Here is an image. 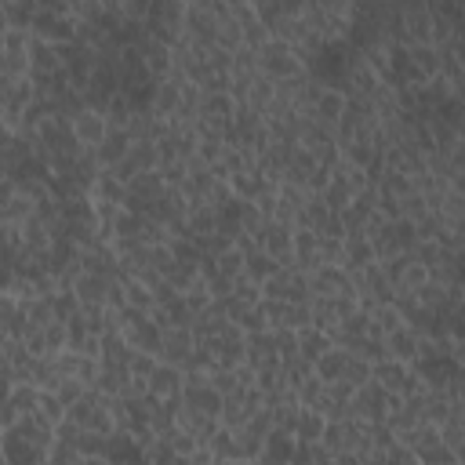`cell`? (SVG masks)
Listing matches in <instances>:
<instances>
[{
  "label": "cell",
  "mask_w": 465,
  "mask_h": 465,
  "mask_svg": "<svg viewBox=\"0 0 465 465\" xmlns=\"http://www.w3.org/2000/svg\"><path fill=\"white\" fill-rule=\"evenodd\" d=\"M255 62H258V73H262L265 80H273V84H281V80H291V76L306 73L302 62H299V55H295V48H288V44H281V40H273V37L255 51Z\"/></svg>",
  "instance_id": "obj_1"
},
{
  "label": "cell",
  "mask_w": 465,
  "mask_h": 465,
  "mask_svg": "<svg viewBox=\"0 0 465 465\" xmlns=\"http://www.w3.org/2000/svg\"><path fill=\"white\" fill-rule=\"evenodd\" d=\"M386 411H389V397L379 393L375 382H367V386H360V389L349 397L345 418L363 422V425H382V422H386Z\"/></svg>",
  "instance_id": "obj_2"
},
{
  "label": "cell",
  "mask_w": 465,
  "mask_h": 465,
  "mask_svg": "<svg viewBox=\"0 0 465 465\" xmlns=\"http://www.w3.org/2000/svg\"><path fill=\"white\" fill-rule=\"evenodd\" d=\"M262 299L265 302H306V273L302 269H276L269 281H262Z\"/></svg>",
  "instance_id": "obj_3"
},
{
  "label": "cell",
  "mask_w": 465,
  "mask_h": 465,
  "mask_svg": "<svg viewBox=\"0 0 465 465\" xmlns=\"http://www.w3.org/2000/svg\"><path fill=\"white\" fill-rule=\"evenodd\" d=\"M106 135H110L106 117H103V110H95V106H84L80 113L69 117V139H73L80 149H91V153H95V149L103 146Z\"/></svg>",
  "instance_id": "obj_4"
},
{
  "label": "cell",
  "mask_w": 465,
  "mask_h": 465,
  "mask_svg": "<svg viewBox=\"0 0 465 465\" xmlns=\"http://www.w3.org/2000/svg\"><path fill=\"white\" fill-rule=\"evenodd\" d=\"M197 353V338L190 327H167L160 331V349H156V360L160 363H171V367H185Z\"/></svg>",
  "instance_id": "obj_5"
},
{
  "label": "cell",
  "mask_w": 465,
  "mask_h": 465,
  "mask_svg": "<svg viewBox=\"0 0 465 465\" xmlns=\"http://www.w3.org/2000/svg\"><path fill=\"white\" fill-rule=\"evenodd\" d=\"M306 291L309 299H335V295H345L353 291L349 288V273L342 265H317L306 273Z\"/></svg>",
  "instance_id": "obj_6"
},
{
  "label": "cell",
  "mask_w": 465,
  "mask_h": 465,
  "mask_svg": "<svg viewBox=\"0 0 465 465\" xmlns=\"http://www.w3.org/2000/svg\"><path fill=\"white\" fill-rule=\"evenodd\" d=\"M106 291H110V281L95 273H80L69 288L76 309H106Z\"/></svg>",
  "instance_id": "obj_7"
},
{
  "label": "cell",
  "mask_w": 465,
  "mask_h": 465,
  "mask_svg": "<svg viewBox=\"0 0 465 465\" xmlns=\"http://www.w3.org/2000/svg\"><path fill=\"white\" fill-rule=\"evenodd\" d=\"M149 400H160V404L182 400V371H178V367L156 360L153 375H149Z\"/></svg>",
  "instance_id": "obj_8"
},
{
  "label": "cell",
  "mask_w": 465,
  "mask_h": 465,
  "mask_svg": "<svg viewBox=\"0 0 465 465\" xmlns=\"http://www.w3.org/2000/svg\"><path fill=\"white\" fill-rule=\"evenodd\" d=\"M146 110H149V117H156V121H171V117L178 113V76H167V80H160V84L149 87Z\"/></svg>",
  "instance_id": "obj_9"
},
{
  "label": "cell",
  "mask_w": 465,
  "mask_h": 465,
  "mask_svg": "<svg viewBox=\"0 0 465 465\" xmlns=\"http://www.w3.org/2000/svg\"><path fill=\"white\" fill-rule=\"evenodd\" d=\"M226 185H229V193H233V201H237V204H255L262 193H269V190H273V185H269L258 171H240V174H233Z\"/></svg>",
  "instance_id": "obj_10"
},
{
  "label": "cell",
  "mask_w": 465,
  "mask_h": 465,
  "mask_svg": "<svg viewBox=\"0 0 465 465\" xmlns=\"http://www.w3.org/2000/svg\"><path fill=\"white\" fill-rule=\"evenodd\" d=\"M382 353H386V360H400V363H411V367H415V356H418V335L404 324L400 331H393V335H386V338H382Z\"/></svg>",
  "instance_id": "obj_11"
},
{
  "label": "cell",
  "mask_w": 465,
  "mask_h": 465,
  "mask_svg": "<svg viewBox=\"0 0 465 465\" xmlns=\"http://www.w3.org/2000/svg\"><path fill=\"white\" fill-rule=\"evenodd\" d=\"M342 113H345V95H342V91L327 80V87L320 91V99L313 103V117H317L324 128H331V131H335V124L342 121Z\"/></svg>",
  "instance_id": "obj_12"
},
{
  "label": "cell",
  "mask_w": 465,
  "mask_h": 465,
  "mask_svg": "<svg viewBox=\"0 0 465 465\" xmlns=\"http://www.w3.org/2000/svg\"><path fill=\"white\" fill-rule=\"evenodd\" d=\"M128 149H131V139H128L124 131H110V135L103 139V146L95 149V164H99V171H113V167L128 156Z\"/></svg>",
  "instance_id": "obj_13"
},
{
  "label": "cell",
  "mask_w": 465,
  "mask_h": 465,
  "mask_svg": "<svg viewBox=\"0 0 465 465\" xmlns=\"http://www.w3.org/2000/svg\"><path fill=\"white\" fill-rule=\"evenodd\" d=\"M121 342H124L131 353H149V356H156V349H160V331H156L149 320H139L135 327H128V331L121 335Z\"/></svg>",
  "instance_id": "obj_14"
},
{
  "label": "cell",
  "mask_w": 465,
  "mask_h": 465,
  "mask_svg": "<svg viewBox=\"0 0 465 465\" xmlns=\"http://www.w3.org/2000/svg\"><path fill=\"white\" fill-rule=\"evenodd\" d=\"M273 91H276V84L273 80H265L262 73H255L251 80H247V91H244V106L240 110H251V113H265L269 110V103H273Z\"/></svg>",
  "instance_id": "obj_15"
},
{
  "label": "cell",
  "mask_w": 465,
  "mask_h": 465,
  "mask_svg": "<svg viewBox=\"0 0 465 465\" xmlns=\"http://www.w3.org/2000/svg\"><path fill=\"white\" fill-rule=\"evenodd\" d=\"M436 433H440V443L451 454H461V447H465V407H454L451 418L443 425H436Z\"/></svg>",
  "instance_id": "obj_16"
},
{
  "label": "cell",
  "mask_w": 465,
  "mask_h": 465,
  "mask_svg": "<svg viewBox=\"0 0 465 465\" xmlns=\"http://www.w3.org/2000/svg\"><path fill=\"white\" fill-rule=\"evenodd\" d=\"M345 360H349V353H345V349H338V345H331V349L313 363V375H317L320 382H338Z\"/></svg>",
  "instance_id": "obj_17"
},
{
  "label": "cell",
  "mask_w": 465,
  "mask_h": 465,
  "mask_svg": "<svg viewBox=\"0 0 465 465\" xmlns=\"http://www.w3.org/2000/svg\"><path fill=\"white\" fill-rule=\"evenodd\" d=\"M324 418L309 407H299V422H295V443H320L324 436Z\"/></svg>",
  "instance_id": "obj_18"
},
{
  "label": "cell",
  "mask_w": 465,
  "mask_h": 465,
  "mask_svg": "<svg viewBox=\"0 0 465 465\" xmlns=\"http://www.w3.org/2000/svg\"><path fill=\"white\" fill-rule=\"evenodd\" d=\"M211 273L226 276V281H237V276H244V251L237 244H229L226 251H219L211 258Z\"/></svg>",
  "instance_id": "obj_19"
},
{
  "label": "cell",
  "mask_w": 465,
  "mask_h": 465,
  "mask_svg": "<svg viewBox=\"0 0 465 465\" xmlns=\"http://www.w3.org/2000/svg\"><path fill=\"white\" fill-rule=\"evenodd\" d=\"M327 349H331V338H327L324 331H317V327H306V331H299V356H302V360L317 363V360H320Z\"/></svg>",
  "instance_id": "obj_20"
},
{
  "label": "cell",
  "mask_w": 465,
  "mask_h": 465,
  "mask_svg": "<svg viewBox=\"0 0 465 465\" xmlns=\"http://www.w3.org/2000/svg\"><path fill=\"white\" fill-rule=\"evenodd\" d=\"M276 269H281V265H276L262 247H255V251H247V255H244V276H251V281H258V284H262V281H269V276H273Z\"/></svg>",
  "instance_id": "obj_21"
},
{
  "label": "cell",
  "mask_w": 465,
  "mask_h": 465,
  "mask_svg": "<svg viewBox=\"0 0 465 465\" xmlns=\"http://www.w3.org/2000/svg\"><path fill=\"white\" fill-rule=\"evenodd\" d=\"M237 106L229 99V91H215V95H204L201 99V113L197 117H219V121H233Z\"/></svg>",
  "instance_id": "obj_22"
},
{
  "label": "cell",
  "mask_w": 465,
  "mask_h": 465,
  "mask_svg": "<svg viewBox=\"0 0 465 465\" xmlns=\"http://www.w3.org/2000/svg\"><path fill=\"white\" fill-rule=\"evenodd\" d=\"M33 418H40L48 429H55V425L66 418V407L58 404V397H55V393H40V389H37V407H33Z\"/></svg>",
  "instance_id": "obj_23"
},
{
  "label": "cell",
  "mask_w": 465,
  "mask_h": 465,
  "mask_svg": "<svg viewBox=\"0 0 465 465\" xmlns=\"http://www.w3.org/2000/svg\"><path fill=\"white\" fill-rule=\"evenodd\" d=\"M349 201H353V193H349L345 185H342V182L331 174V182H327L324 190H320V204H324L331 215H342V211L349 208Z\"/></svg>",
  "instance_id": "obj_24"
},
{
  "label": "cell",
  "mask_w": 465,
  "mask_h": 465,
  "mask_svg": "<svg viewBox=\"0 0 465 465\" xmlns=\"http://www.w3.org/2000/svg\"><path fill=\"white\" fill-rule=\"evenodd\" d=\"M345 353H349L353 360L367 363V367H375L379 360H386V353H382V342H379V338H356L353 345H345Z\"/></svg>",
  "instance_id": "obj_25"
},
{
  "label": "cell",
  "mask_w": 465,
  "mask_h": 465,
  "mask_svg": "<svg viewBox=\"0 0 465 465\" xmlns=\"http://www.w3.org/2000/svg\"><path fill=\"white\" fill-rule=\"evenodd\" d=\"M121 295H124V306L135 309V313H149V309L156 306L153 295H149L142 284H135V281H121Z\"/></svg>",
  "instance_id": "obj_26"
},
{
  "label": "cell",
  "mask_w": 465,
  "mask_h": 465,
  "mask_svg": "<svg viewBox=\"0 0 465 465\" xmlns=\"http://www.w3.org/2000/svg\"><path fill=\"white\" fill-rule=\"evenodd\" d=\"M160 440L167 443V451H171L174 458H190V454H193V451L201 447V443H197V440H193L190 433H185V429H178V425H171V429H167V433H164Z\"/></svg>",
  "instance_id": "obj_27"
},
{
  "label": "cell",
  "mask_w": 465,
  "mask_h": 465,
  "mask_svg": "<svg viewBox=\"0 0 465 465\" xmlns=\"http://www.w3.org/2000/svg\"><path fill=\"white\" fill-rule=\"evenodd\" d=\"M229 299H237L244 309H251V306H258L262 302V284L258 281H251V276H237L233 281V295Z\"/></svg>",
  "instance_id": "obj_28"
},
{
  "label": "cell",
  "mask_w": 465,
  "mask_h": 465,
  "mask_svg": "<svg viewBox=\"0 0 465 465\" xmlns=\"http://www.w3.org/2000/svg\"><path fill=\"white\" fill-rule=\"evenodd\" d=\"M317 265H342V240H335V237H317L313 269H317Z\"/></svg>",
  "instance_id": "obj_29"
},
{
  "label": "cell",
  "mask_w": 465,
  "mask_h": 465,
  "mask_svg": "<svg viewBox=\"0 0 465 465\" xmlns=\"http://www.w3.org/2000/svg\"><path fill=\"white\" fill-rule=\"evenodd\" d=\"M44 345H48V356L69 349V324H66V320H51V324L44 327Z\"/></svg>",
  "instance_id": "obj_30"
},
{
  "label": "cell",
  "mask_w": 465,
  "mask_h": 465,
  "mask_svg": "<svg viewBox=\"0 0 465 465\" xmlns=\"http://www.w3.org/2000/svg\"><path fill=\"white\" fill-rule=\"evenodd\" d=\"M338 382H345L349 389H360V386H367V382H371V367L349 356V360H345V367H342V375H338Z\"/></svg>",
  "instance_id": "obj_31"
},
{
  "label": "cell",
  "mask_w": 465,
  "mask_h": 465,
  "mask_svg": "<svg viewBox=\"0 0 465 465\" xmlns=\"http://www.w3.org/2000/svg\"><path fill=\"white\" fill-rule=\"evenodd\" d=\"M30 48H33V33L30 30H4V55L30 58Z\"/></svg>",
  "instance_id": "obj_32"
},
{
  "label": "cell",
  "mask_w": 465,
  "mask_h": 465,
  "mask_svg": "<svg viewBox=\"0 0 465 465\" xmlns=\"http://www.w3.org/2000/svg\"><path fill=\"white\" fill-rule=\"evenodd\" d=\"M324 389H327V382H320L317 375H309V379H306V382L295 389V397H299V407H309V411H313V407L320 404Z\"/></svg>",
  "instance_id": "obj_33"
},
{
  "label": "cell",
  "mask_w": 465,
  "mask_h": 465,
  "mask_svg": "<svg viewBox=\"0 0 465 465\" xmlns=\"http://www.w3.org/2000/svg\"><path fill=\"white\" fill-rule=\"evenodd\" d=\"M87 393H91V389H87L84 382H76V379H62V386L55 389V397H58V404H62L66 411H69L73 404H80Z\"/></svg>",
  "instance_id": "obj_34"
},
{
  "label": "cell",
  "mask_w": 465,
  "mask_h": 465,
  "mask_svg": "<svg viewBox=\"0 0 465 465\" xmlns=\"http://www.w3.org/2000/svg\"><path fill=\"white\" fill-rule=\"evenodd\" d=\"M153 367H156V356H149V353H131V356H128V375H131V379H146V382H149Z\"/></svg>",
  "instance_id": "obj_35"
},
{
  "label": "cell",
  "mask_w": 465,
  "mask_h": 465,
  "mask_svg": "<svg viewBox=\"0 0 465 465\" xmlns=\"http://www.w3.org/2000/svg\"><path fill=\"white\" fill-rule=\"evenodd\" d=\"M80 465H113V458L99 454V458H80Z\"/></svg>",
  "instance_id": "obj_36"
},
{
  "label": "cell",
  "mask_w": 465,
  "mask_h": 465,
  "mask_svg": "<svg viewBox=\"0 0 465 465\" xmlns=\"http://www.w3.org/2000/svg\"><path fill=\"white\" fill-rule=\"evenodd\" d=\"M8 30V19H4V4H0V33Z\"/></svg>",
  "instance_id": "obj_37"
}]
</instances>
